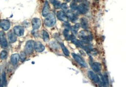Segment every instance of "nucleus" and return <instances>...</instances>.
Returning <instances> with one entry per match:
<instances>
[{"instance_id":"1","label":"nucleus","mask_w":126,"mask_h":87,"mask_svg":"<svg viewBox=\"0 0 126 87\" xmlns=\"http://www.w3.org/2000/svg\"><path fill=\"white\" fill-rule=\"evenodd\" d=\"M89 6L90 3L89 1L85 0L82 1V2L77 6V10L80 13L85 14L89 11Z\"/></svg>"},{"instance_id":"2","label":"nucleus","mask_w":126,"mask_h":87,"mask_svg":"<svg viewBox=\"0 0 126 87\" xmlns=\"http://www.w3.org/2000/svg\"><path fill=\"white\" fill-rule=\"evenodd\" d=\"M56 20L54 14L52 13H49L45 17L44 20V24L48 27H52L56 23Z\"/></svg>"},{"instance_id":"3","label":"nucleus","mask_w":126,"mask_h":87,"mask_svg":"<svg viewBox=\"0 0 126 87\" xmlns=\"http://www.w3.org/2000/svg\"><path fill=\"white\" fill-rule=\"evenodd\" d=\"M79 37L82 40L85 42H89L93 39V35L90 32L86 30H83L80 32Z\"/></svg>"},{"instance_id":"4","label":"nucleus","mask_w":126,"mask_h":87,"mask_svg":"<svg viewBox=\"0 0 126 87\" xmlns=\"http://www.w3.org/2000/svg\"><path fill=\"white\" fill-rule=\"evenodd\" d=\"M34 41L32 40H28L26 44L24 49V52L26 54H31L33 52L34 49Z\"/></svg>"},{"instance_id":"5","label":"nucleus","mask_w":126,"mask_h":87,"mask_svg":"<svg viewBox=\"0 0 126 87\" xmlns=\"http://www.w3.org/2000/svg\"><path fill=\"white\" fill-rule=\"evenodd\" d=\"M72 56L75 61L81 67H87V64H86L85 62L79 55H78L77 54H75V53H72Z\"/></svg>"},{"instance_id":"6","label":"nucleus","mask_w":126,"mask_h":87,"mask_svg":"<svg viewBox=\"0 0 126 87\" xmlns=\"http://www.w3.org/2000/svg\"><path fill=\"white\" fill-rule=\"evenodd\" d=\"M88 75L89 78L91 79V80H93V82H94V83H98L99 84H100V83L102 85V82L101 81L100 79L99 78V76L94 74L93 71H89L88 72Z\"/></svg>"},{"instance_id":"7","label":"nucleus","mask_w":126,"mask_h":87,"mask_svg":"<svg viewBox=\"0 0 126 87\" xmlns=\"http://www.w3.org/2000/svg\"><path fill=\"white\" fill-rule=\"evenodd\" d=\"M0 27L4 31H7L10 27V22L9 20H3L0 21Z\"/></svg>"},{"instance_id":"8","label":"nucleus","mask_w":126,"mask_h":87,"mask_svg":"<svg viewBox=\"0 0 126 87\" xmlns=\"http://www.w3.org/2000/svg\"><path fill=\"white\" fill-rule=\"evenodd\" d=\"M0 45L2 48H6L8 47V42L5 37V33L3 31H0Z\"/></svg>"},{"instance_id":"9","label":"nucleus","mask_w":126,"mask_h":87,"mask_svg":"<svg viewBox=\"0 0 126 87\" xmlns=\"http://www.w3.org/2000/svg\"><path fill=\"white\" fill-rule=\"evenodd\" d=\"M32 25L34 29L36 30L39 28L41 25V20L37 18H34L32 20Z\"/></svg>"},{"instance_id":"10","label":"nucleus","mask_w":126,"mask_h":87,"mask_svg":"<svg viewBox=\"0 0 126 87\" xmlns=\"http://www.w3.org/2000/svg\"><path fill=\"white\" fill-rule=\"evenodd\" d=\"M14 34L19 37L22 36L24 34V29L21 26H16L13 28Z\"/></svg>"},{"instance_id":"11","label":"nucleus","mask_w":126,"mask_h":87,"mask_svg":"<svg viewBox=\"0 0 126 87\" xmlns=\"http://www.w3.org/2000/svg\"><path fill=\"white\" fill-rule=\"evenodd\" d=\"M57 17L59 20L63 21H66L68 17L66 15L63 11H59L57 12Z\"/></svg>"},{"instance_id":"12","label":"nucleus","mask_w":126,"mask_h":87,"mask_svg":"<svg viewBox=\"0 0 126 87\" xmlns=\"http://www.w3.org/2000/svg\"><path fill=\"white\" fill-rule=\"evenodd\" d=\"M34 49H35V51H36L37 52L40 53L43 52L44 50L45 47L42 44V43H41L40 42L37 41L35 42Z\"/></svg>"},{"instance_id":"13","label":"nucleus","mask_w":126,"mask_h":87,"mask_svg":"<svg viewBox=\"0 0 126 87\" xmlns=\"http://www.w3.org/2000/svg\"><path fill=\"white\" fill-rule=\"evenodd\" d=\"M66 15L67 16L68 18H69V20L72 22H75L78 19L77 14L75 13H74L71 10L68 11L67 12Z\"/></svg>"},{"instance_id":"14","label":"nucleus","mask_w":126,"mask_h":87,"mask_svg":"<svg viewBox=\"0 0 126 87\" xmlns=\"http://www.w3.org/2000/svg\"><path fill=\"white\" fill-rule=\"evenodd\" d=\"M49 12H50V6H49V3L47 1H45L42 11V15L43 17H46V16L49 13Z\"/></svg>"},{"instance_id":"15","label":"nucleus","mask_w":126,"mask_h":87,"mask_svg":"<svg viewBox=\"0 0 126 87\" xmlns=\"http://www.w3.org/2000/svg\"><path fill=\"white\" fill-rule=\"evenodd\" d=\"M20 60V55L18 54H13L10 57V61L13 65H16Z\"/></svg>"},{"instance_id":"16","label":"nucleus","mask_w":126,"mask_h":87,"mask_svg":"<svg viewBox=\"0 0 126 87\" xmlns=\"http://www.w3.org/2000/svg\"><path fill=\"white\" fill-rule=\"evenodd\" d=\"M92 68L96 73H98L101 71L102 69V65L100 63L98 62H95L92 63L91 65Z\"/></svg>"},{"instance_id":"17","label":"nucleus","mask_w":126,"mask_h":87,"mask_svg":"<svg viewBox=\"0 0 126 87\" xmlns=\"http://www.w3.org/2000/svg\"><path fill=\"white\" fill-rule=\"evenodd\" d=\"M8 38L10 43H14L17 39L16 35L11 31L8 33Z\"/></svg>"},{"instance_id":"18","label":"nucleus","mask_w":126,"mask_h":87,"mask_svg":"<svg viewBox=\"0 0 126 87\" xmlns=\"http://www.w3.org/2000/svg\"><path fill=\"white\" fill-rule=\"evenodd\" d=\"M80 25L84 29H86L88 27V20L85 18H82L80 19Z\"/></svg>"},{"instance_id":"19","label":"nucleus","mask_w":126,"mask_h":87,"mask_svg":"<svg viewBox=\"0 0 126 87\" xmlns=\"http://www.w3.org/2000/svg\"><path fill=\"white\" fill-rule=\"evenodd\" d=\"M71 41L77 47L83 48V46H84V43L82 41H81L80 40L76 39L75 37Z\"/></svg>"},{"instance_id":"20","label":"nucleus","mask_w":126,"mask_h":87,"mask_svg":"<svg viewBox=\"0 0 126 87\" xmlns=\"http://www.w3.org/2000/svg\"><path fill=\"white\" fill-rule=\"evenodd\" d=\"M42 38L44 42H47L49 41L50 39L49 34L46 31L44 30H42Z\"/></svg>"},{"instance_id":"21","label":"nucleus","mask_w":126,"mask_h":87,"mask_svg":"<svg viewBox=\"0 0 126 87\" xmlns=\"http://www.w3.org/2000/svg\"><path fill=\"white\" fill-rule=\"evenodd\" d=\"M61 47L62 48V49L63 50V54L66 56H69L70 55V52L67 47L65 46V45L63 44V43L61 44Z\"/></svg>"},{"instance_id":"22","label":"nucleus","mask_w":126,"mask_h":87,"mask_svg":"<svg viewBox=\"0 0 126 87\" xmlns=\"http://www.w3.org/2000/svg\"><path fill=\"white\" fill-rule=\"evenodd\" d=\"M51 2L52 3L54 8L57 9H60L61 7V2L60 1H59L58 0H53Z\"/></svg>"},{"instance_id":"23","label":"nucleus","mask_w":126,"mask_h":87,"mask_svg":"<svg viewBox=\"0 0 126 87\" xmlns=\"http://www.w3.org/2000/svg\"><path fill=\"white\" fill-rule=\"evenodd\" d=\"M80 27V24L79 23H77L72 27L71 28V30H72L73 33L74 34H77V31H78V29H79Z\"/></svg>"},{"instance_id":"24","label":"nucleus","mask_w":126,"mask_h":87,"mask_svg":"<svg viewBox=\"0 0 126 87\" xmlns=\"http://www.w3.org/2000/svg\"><path fill=\"white\" fill-rule=\"evenodd\" d=\"M8 57V52L6 50H2L0 54V58L1 60H6Z\"/></svg>"},{"instance_id":"25","label":"nucleus","mask_w":126,"mask_h":87,"mask_svg":"<svg viewBox=\"0 0 126 87\" xmlns=\"http://www.w3.org/2000/svg\"><path fill=\"white\" fill-rule=\"evenodd\" d=\"M2 83L3 86H4L5 87H6L7 85V79H6V74L4 72H3L2 74Z\"/></svg>"},{"instance_id":"26","label":"nucleus","mask_w":126,"mask_h":87,"mask_svg":"<svg viewBox=\"0 0 126 87\" xmlns=\"http://www.w3.org/2000/svg\"><path fill=\"white\" fill-rule=\"evenodd\" d=\"M103 78H104V79L105 80L106 87H109V80L108 74L106 73H105V74H104Z\"/></svg>"},{"instance_id":"27","label":"nucleus","mask_w":126,"mask_h":87,"mask_svg":"<svg viewBox=\"0 0 126 87\" xmlns=\"http://www.w3.org/2000/svg\"><path fill=\"white\" fill-rule=\"evenodd\" d=\"M20 59L21 62H23L26 59V54L24 52H21L20 55Z\"/></svg>"},{"instance_id":"28","label":"nucleus","mask_w":126,"mask_h":87,"mask_svg":"<svg viewBox=\"0 0 126 87\" xmlns=\"http://www.w3.org/2000/svg\"><path fill=\"white\" fill-rule=\"evenodd\" d=\"M70 8L73 10H76L77 9V5L75 1H73L70 4Z\"/></svg>"},{"instance_id":"29","label":"nucleus","mask_w":126,"mask_h":87,"mask_svg":"<svg viewBox=\"0 0 126 87\" xmlns=\"http://www.w3.org/2000/svg\"><path fill=\"white\" fill-rule=\"evenodd\" d=\"M61 8L64 11H66L68 10V7L67 6V4L66 3H63L62 4H61Z\"/></svg>"},{"instance_id":"30","label":"nucleus","mask_w":126,"mask_h":87,"mask_svg":"<svg viewBox=\"0 0 126 87\" xmlns=\"http://www.w3.org/2000/svg\"><path fill=\"white\" fill-rule=\"evenodd\" d=\"M0 87H3V84H0Z\"/></svg>"},{"instance_id":"31","label":"nucleus","mask_w":126,"mask_h":87,"mask_svg":"<svg viewBox=\"0 0 126 87\" xmlns=\"http://www.w3.org/2000/svg\"><path fill=\"white\" fill-rule=\"evenodd\" d=\"M70 0H66V1H67V2H70Z\"/></svg>"},{"instance_id":"32","label":"nucleus","mask_w":126,"mask_h":87,"mask_svg":"<svg viewBox=\"0 0 126 87\" xmlns=\"http://www.w3.org/2000/svg\"><path fill=\"white\" fill-rule=\"evenodd\" d=\"M0 82H1V79H0Z\"/></svg>"},{"instance_id":"33","label":"nucleus","mask_w":126,"mask_h":87,"mask_svg":"<svg viewBox=\"0 0 126 87\" xmlns=\"http://www.w3.org/2000/svg\"></svg>"}]
</instances>
